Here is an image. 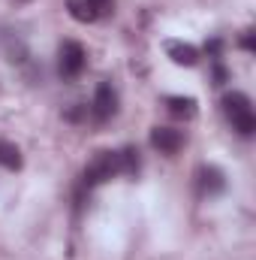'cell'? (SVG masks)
Wrapping results in <instances>:
<instances>
[{
	"label": "cell",
	"mask_w": 256,
	"mask_h": 260,
	"mask_svg": "<svg viewBox=\"0 0 256 260\" xmlns=\"http://www.w3.org/2000/svg\"><path fill=\"white\" fill-rule=\"evenodd\" d=\"M223 115L238 136H253L256 133V112L247 94H241V91L223 94Z\"/></svg>",
	"instance_id": "cell-1"
},
{
	"label": "cell",
	"mask_w": 256,
	"mask_h": 260,
	"mask_svg": "<svg viewBox=\"0 0 256 260\" xmlns=\"http://www.w3.org/2000/svg\"><path fill=\"white\" fill-rule=\"evenodd\" d=\"M121 167H118V151H100L88 167H84V188H97L103 182H109L112 176H118Z\"/></svg>",
	"instance_id": "cell-2"
},
{
	"label": "cell",
	"mask_w": 256,
	"mask_h": 260,
	"mask_svg": "<svg viewBox=\"0 0 256 260\" xmlns=\"http://www.w3.org/2000/svg\"><path fill=\"white\" fill-rule=\"evenodd\" d=\"M84 64H88L84 46L75 43V40H66L64 46H61V52H58V73H61L64 79H75V76L84 70Z\"/></svg>",
	"instance_id": "cell-3"
},
{
	"label": "cell",
	"mask_w": 256,
	"mask_h": 260,
	"mask_svg": "<svg viewBox=\"0 0 256 260\" xmlns=\"http://www.w3.org/2000/svg\"><path fill=\"white\" fill-rule=\"evenodd\" d=\"M118 112V91L112 88V82H100L97 91H94V103H91V115L94 121H109L112 115Z\"/></svg>",
	"instance_id": "cell-4"
},
{
	"label": "cell",
	"mask_w": 256,
	"mask_h": 260,
	"mask_svg": "<svg viewBox=\"0 0 256 260\" xmlns=\"http://www.w3.org/2000/svg\"><path fill=\"white\" fill-rule=\"evenodd\" d=\"M151 145L160 151V154H178L181 145H184V133L175 127H154L151 130Z\"/></svg>",
	"instance_id": "cell-5"
},
{
	"label": "cell",
	"mask_w": 256,
	"mask_h": 260,
	"mask_svg": "<svg viewBox=\"0 0 256 260\" xmlns=\"http://www.w3.org/2000/svg\"><path fill=\"white\" fill-rule=\"evenodd\" d=\"M166 55H169L178 67H196L199 64V49L190 46V43H181V40H169V43H166Z\"/></svg>",
	"instance_id": "cell-6"
},
{
	"label": "cell",
	"mask_w": 256,
	"mask_h": 260,
	"mask_svg": "<svg viewBox=\"0 0 256 260\" xmlns=\"http://www.w3.org/2000/svg\"><path fill=\"white\" fill-rule=\"evenodd\" d=\"M226 188V179L217 167H202L199 170V191L202 194H220Z\"/></svg>",
	"instance_id": "cell-7"
},
{
	"label": "cell",
	"mask_w": 256,
	"mask_h": 260,
	"mask_svg": "<svg viewBox=\"0 0 256 260\" xmlns=\"http://www.w3.org/2000/svg\"><path fill=\"white\" fill-rule=\"evenodd\" d=\"M166 112L172 115V118H184V121H190L196 118V100L193 97H169L166 100Z\"/></svg>",
	"instance_id": "cell-8"
},
{
	"label": "cell",
	"mask_w": 256,
	"mask_h": 260,
	"mask_svg": "<svg viewBox=\"0 0 256 260\" xmlns=\"http://www.w3.org/2000/svg\"><path fill=\"white\" fill-rule=\"evenodd\" d=\"M66 12H69L75 21H81V24H91V21L100 18L91 0H66Z\"/></svg>",
	"instance_id": "cell-9"
},
{
	"label": "cell",
	"mask_w": 256,
	"mask_h": 260,
	"mask_svg": "<svg viewBox=\"0 0 256 260\" xmlns=\"http://www.w3.org/2000/svg\"><path fill=\"white\" fill-rule=\"evenodd\" d=\"M0 167L6 170H21V151L12 142H0Z\"/></svg>",
	"instance_id": "cell-10"
},
{
	"label": "cell",
	"mask_w": 256,
	"mask_h": 260,
	"mask_svg": "<svg viewBox=\"0 0 256 260\" xmlns=\"http://www.w3.org/2000/svg\"><path fill=\"white\" fill-rule=\"evenodd\" d=\"M118 167H121L124 176H136V173H139V151H136V148L118 151Z\"/></svg>",
	"instance_id": "cell-11"
},
{
	"label": "cell",
	"mask_w": 256,
	"mask_h": 260,
	"mask_svg": "<svg viewBox=\"0 0 256 260\" xmlns=\"http://www.w3.org/2000/svg\"><path fill=\"white\" fill-rule=\"evenodd\" d=\"M229 79V73H226V67L220 64V61H214V85H223Z\"/></svg>",
	"instance_id": "cell-12"
},
{
	"label": "cell",
	"mask_w": 256,
	"mask_h": 260,
	"mask_svg": "<svg viewBox=\"0 0 256 260\" xmlns=\"http://www.w3.org/2000/svg\"><path fill=\"white\" fill-rule=\"evenodd\" d=\"M220 49H223V43H220V40H211V43H205V52H208L214 61H220Z\"/></svg>",
	"instance_id": "cell-13"
},
{
	"label": "cell",
	"mask_w": 256,
	"mask_h": 260,
	"mask_svg": "<svg viewBox=\"0 0 256 260\" xmlns=\"http://www.w3.org/2000/svg\"><path fill=\"white\" fill-rule=\"evenodd\" d=\"M91 3H94V9H97V15H100V18L112 12V0H91Z\"/></svg>",
	"instance_id": "cell-14"
},
{
	"label": "cell",
	"mask_w": 256,
	"mask_h": 260,
	"mask_svg": "<svg viewBox=\"0 0 256 260\" xmlns=\"http://www.w3.org/2000/svg\"><path fill=\"white\" fill-rule=\"evenodd\" d=\"M241 49H247V52H256V40H253V30H244V37H241Z\"/></svg>",
	"instance_id": "cell-15"
}]
</instances>
